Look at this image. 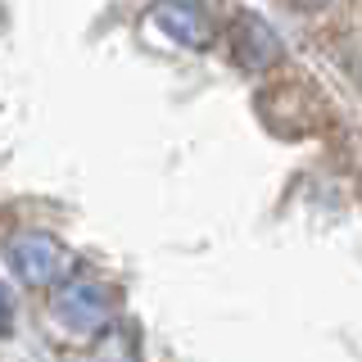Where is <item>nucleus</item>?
<instances>
[{"mask_svg": "<svg viewBox=\"0 0 362 362\" xmlns=\"http://www.w3.org/2000/svg\"><path fill=\"white\" fill-rule=\"evenodd\" d=\"M50 313H54V322H59L64 331L95 335L100 326L109 322V294H105V286H95V281L73 276L50 294Z\"/></svg>", "mask_w": 362, "mask_h": 362, "instance_id": "f257e3e1", "label": "nucleus"}, {"mask_svg": "<svg viewBox=\"0 0 362 362\" xmlns=\"http://www.w3.org/2000/svg\"><path fill=\"white\" fill-rule=\"evenodd\" d=\"M9 331V299H5V290H0V335Z\"/></svg>", "mask_w": 362, "mask_h": 362, "instance_id": "20e7f679", "label": "nucleus"}, {"mask_svg": "<svg viewBox=\"0 0 362 362\" xmlns=\"http://www.w3.org/2000/svg\"><path fill=\"white\" fill-rule=\"evenodd\" d=\"M9 254H14V267L28 286H50L64 272V249H59L54 235L23 231V235H14V249H9Z\"/></svg>", "mask_w": 362, "mask_h": 362, "instance_id": "f03ea898", "label": "nucleus"}, {"mask_svg": "<svg viewBox=\"0 0 362 362\" xmlns=\"http://www.w3.org/2000/svg\"><path fill=\"white\" fill-rule=\"evenodd\" d=\"M154 18L163 23L177 41H190V45H204V41H209V18H204L199 5H158Z\"/></svg>", "mask_w": 362, "mask_h": 362, "instance_id": "7ed1b4c3", "label": "nucleus"}]
</instances>
